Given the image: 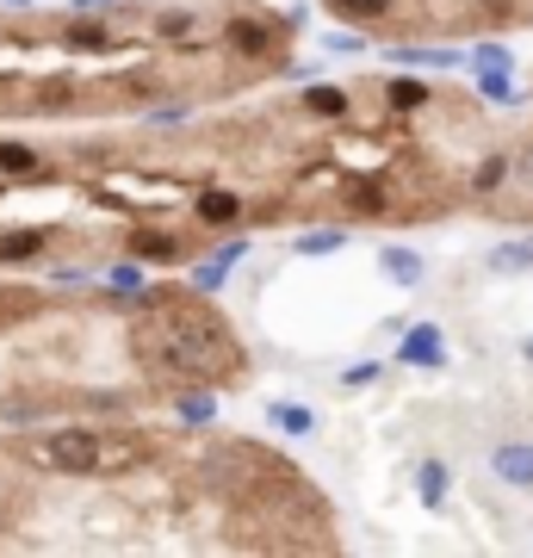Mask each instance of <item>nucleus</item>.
I'll return each instance as SVG.
<instances>
[{
  "label": "nucleus",
  "mask_w": 533,
  "mask_h": 558,
  "mask_svg": "<svg viewBox=\"0 0 533 558\" xmlns=\"http://www.w3.org/2000/svg\"><path fill=\"white\" fill-rule=\"evenodd\" d=\"M131 348H137L143 373H156V379H180V385L237 379V348L223 336V323H211L205 311H174L168 304V317L137 323Z\"/></svg>",
  "instance_id": "nucleus-1"
},
{
  "label": "nucleus",
  "mask_w": 533,
  "mask_h": 558,
  "mask_svg": "<svg viewBox=\"0 0 533 558\" xmlns=\"http://www.w3.org/2000/svg\"><path fill=\"white\" fill-rule=\"evenodd\" d=\"M38 459L62 478H99V472H112V465H143L149 459V440H131V435H99V428H50L38 440Z\"/></svg>",
  "instance_id": "nucleus-2"
},
{
  "label": "nucleus",
  "mask_w": 533,
  "mask_h": 558,
  "mask_svg": "<svg viewBox=\"0 0 533 558\" xmlns=\"http://www.w3.org/2000/svg\"><path fill=\"white\" fill-rule=\"evenodd\" d=\"M490 472L509 484V490H533V440H496Z\"/></svg>",
  "instance_id": "nucleus-3"
},
{
  "label": "nucleus",
  "mask_w": 533,
  "mask_h": 558,
  "mask_svg": "<svg viewBox=\"0 0 533 558\" xmlns=\"http://www.w3.org/2000/svg\"><path fill=\"white\" fill-rule=\"evenodd\" d=\"M397 354H403V366H422V373H440V366H447V348H440L435 323H415V329H403Z\"/></svg>",
  "instance_id": "nucleus-4"
},
{
  "label": "nucleus",
  "mask_w": 533,
  "mask_h": 558,
  "mask_svg": "<svg viewBox=\"0 0 533 558\" xmlns=\"http://www.w3.org/2000/svg\"><path fill=\"white\" fill-rule=\"evenodd\" d=\"M242 255H249V242H230V248H218L211 260H198L193 286H198V292H223V279H230V267H237Z\"/></svg>",
  "instance_id": "nucleus-5"
},
{
  "label": "nucleus",
  "mask_w": 533,
  "mask_h": 558,
  "mask_svg": "<svg viewBox=\"0 0 533 558\" xmlns=\"http://www.w3.org/2000/svg\"><path fill=\"white\" fill-rule=\"evenodd\" d=\"M198 223H211V230H237V223H242V199H237V193H223V186L198 193Z\"/></svg>",
  "instance_id": "nucleus-6"
},
{
  "label": "nucleus",
  "mask_w": 533,
  "mask_h": 558,
  "mask_svg": "<svg viewBox=\"0 0 533 558\" xmlns=\"http://www.w3.org/2000/svg\"><path fill=\"white\" fill-rule=\"evenodd\" d=\"M131 255L137 260H180V236L149 230V223H131Z\"/></svg>",
  "instance_id": "nucleus-7"
},
{
  "label": "nucleus",
  "mask_w": 533,
  "mask_h": 558,
  "mask_svg": "<svg viewBox=\"0 0 533 558\" xmlns=\"http://www.w3.org/2000/svg\"><path fill=\"white\" fill-rule=\"evenodd\" d=\"M223 44L237 50V57H267V44H274V32L261 20H230L223 25Z\"/></svg>",
  "instance_id": "nucleus-8"
},
{
  "label": "nucleus",
  "mask_w": 533,
  "mask_h": 558,
  "mask_svg": "<svg viewBox=\"0 0 533 558\" xmlns=\"http://www.w3.org/2000/svg\"><path fill=\"white\" fill-rule=\"evenodd\" d=\"M378 267H385V279H391V286H422V255H415V248H403V242L378 248Z\"/></svg>",
  "instance_id": "nucleus-9"
},
{
  "label": "nucleus",
  "mask_w": 533,
  "mask_h": 558,
  "mask_svg": "<svg viewBox=\"0 0 533 558\" xmlns=\"http://www.w3.org/2000/svg\"><path fill=\"white\" fill-rule=\"evenodd\" d=\"M447 465H440V459H422V465H415V497L428 502V509H440V502H447Z\"/></svg>",
  "instance_id": "nucleus-10"
},
{
  "label": "nucleus",
  "mask_w": 533,
  "mask_h": 558,
  "mask_svg": "<svg viewBox=\"0 0 533 558\" xmlns=\"http://www.w3.org/2000/svg\"><path fill=\"white\" fill-rule=\"evenodd\" d=\"M385 100H391L397 112H422V106H428V81L391 75V81H385Z\"/></svg>",
  "instance_id": "nucleus-11"
},
{
  "label": "nucleus",
  "mask_w": 533,
  "mask_h": 558,
  "mask_svg": "<svg viewBox=\"0 0 533 558\" xmlns=\"http://www.w3.org/2000/svg\"><path fill=\"white\" fill-rule=\"evenodd\" d=\"M304 112H311V119L341 124V119H348V94H341V87H311V94H304Z\"/></svg>",
  "instance_id": "nucleus-12"
},
{
  "label": "nucleus",
  "mask_w": 533,
  "mask_h": 558,
  "mask_svg": "<svg viewBox=\"0 0 533 558\" xmlns=\"http://www.w3.org/2000/svg\"><path fill=\"white\" fill-rule=\"evenodd\" d=\"M62 38H69V50H112V32H106L99 20H69Z\"/></svg>",
  "instance_id": "nucleus-13"
},
{
  "label": "nucleus",
  "mask_w": 533,
  "mask_h": 558,
  "mask_svg": "<svg viewBox=\"0 0 533 558\" xmlns=\"http://www.w3.org/2000/svg\"><path fill=\"white\" fill-rule=\"evenodd\" d=\"M329 13L348 25H378L385 13H391V0H329Z\"/></svg>",
  "instance_id": "nucleus-14"
},
{
  "label": "nucleus",
  "mask_w": 533,
  "mask_h": 558,
  "mask_svg": "<svg viewBox=\"0 0 533 558\" xmlns=\"http://www.w3.org/2000/svg\"><path fill=\"white\" fill-rule=\"evenodd\" d=\"M267 422H279L286 435H316V410L304 403H267Z\"/></svg>",
  "instance_id": "nucleus-15"
},
{
  "label": "nucleus",
  "mask_w": 533,
  "mask_h": 558,
  "mask_svg": "<svg viewBox=\"0 0 533 558\" xmlns=\"http://www.w3.org/2000/svg\"><path fill=\"white\" fill-rule=\"evenodd\" d=\"M397 62H415V69H453L459 50H428V44H397L391 50Z\"/></svg>",
  "instance_id": "nucleus-16"
},
{
  "label": "nucleus",
  "mask_w": 533,
  "mask_h": 558,
  "mask_svg": "<svg viewBox=\"0 0 533 558\" xmlns=\"http://www.w3.org/2000/svg\"><path fill=\"white\" fill-rule=\"evenodd\" d=\"M490 267H496V274H528V267H533V242H496Z\"/></svg>",
  "instance_id": "nucleus-17"
},
{
  "label": "nucleus",
  "mask_w": 533,
  "mask_h": 558,
  "mask_svg": "<svg viewBox=\"0 0 533 558\" xmlns=\"http://www.w3.org/2000/svg\"><path fill=\"white\" fill-rule=\"evenodd\" d=\"M44 248V230H7L0 236V260H32Z\"/></svg>",
  "instance_id": "nucleus-18"
},
{
  "label": "nucleus",
  "mask_w": 533,
  "mask_h": 558,
  "mask_svg": "<svg viewBox=\"0 0 533 558\" xmlns=\"http://www.w3.org/2000/svg\"><path fill=\"white\" fill-rule=\"evenodd\" d=\"M348 211L378 218V211H385V186H378V180H354V186H348Z\"/></svg>",
  "instance_id": "nucleus-19"
},
{
  "label": "nucleus",
  "mask_w": 533,
  "mask_h": 558,
  "mask_svg": "<svg viewBox=\"0 0 533 558\" xmlns=\"http://www.w3.org/2000/svg\"><path fill=\"white\" fill-rule=\"evenodd\" d=\"M509 180V156H484L477 161V174H472V193H496Z\"/></svg>",
  "instance_id": "nucleus-20"
},
{
  "label": "nucleus",
  "mask_w": 533,
  "mask_h": 558,
  "mask_svg": "<svg viewBox=\"0 0 533 558\" xmlns=\"http://www.w3.org/2000/svg\"><path fill=\"white\" fill-rule=\"evenodd\" d=\"M341 242H348L341 230H304V236H298V255H336Z\"/></svg>",
  "instance_id": "nucleus-21"
},
{
  "label": "nucleus",
  "mask_w": 533,
  "mask_h": 558,
  "mask_svg": "<svg viewBox=\"0 0 533 558\" xmlns=\"http://www.w3.org/2000/svg\"><path fill=\"white\" fill-rule=\"evenodd\" d=\"M477 87H484V100H496V106L514 100V81L502 75V69H477Z\"/></svg>",
  "instance_id": "nucleus-22"
},
{
  "label": "nucleus",
  "mask_w": 533,
  "mask_h": 558,
  "mask_svg": "<svg viewBox=\"0 0 533 558\" xmlns=\"http://www.w3.org/2000/svg\"><path fill=\"white\" fill-rule=\"evenodd\" d=\"M0 168H7V174H32V168H38V149H25V143H0Z\"/></svg>",
  "instance_id": "nucleus-23"
},
{
  "label": "nucleus",
  "mask_w": 533,
  "mask_h": 558,
  "mask_svg": "<svg viewBox=\"0 0 533 558\" xmlns=\"http://www.w3.org/2000/svg\"><path fill=\"white\" fill-rule=\"evenodd\" d=\"M174 410H180L186 422H211V416H218V398H205V391H186Z\"/></svg>",
  "instance_id": "nucleus-24"
},
{
  "label": "nucleus",
  "mask_w": 533,
  "mask_h": 558,
  "mask_svg": "<svg viewBox=\"0 0 533 558\" xmlns=\"http://www.w3.org/2000/svg\"><path fill=\"white\" fill-rule=\"evenodd\" d=\"M106 279H112V292H143V260H119Z\"/></svg>",
  "instance_id": "nucleus-25"
},
{
  "label": "nucleus",
  "mask_w": 533,
  "mask_h": 558,
  "mask_svg": "<svg viewBox=\"0 0 533 558\" xmlns=\"http://www.w3.org/2000/svg\"><path fill=\"white\" fill-rule=\"evenodd\" d=\"M472 69H502V75H509V50H502V44H477Z\"/></svg>",
  "instance_id": "nucleus-26"
},
{
  "label": "nucleus",
  "mask_w": 533,
  "mask_h": 558,
  "mask_svg": "<svg viewBox=\"0 0 533 558\" xmlns=\"http://www.w3.org/2000/svg\"><path fill=\"white\" fill-rule=\"evenodd\" d=\"M373 379H378V360H354V366L341 373V385H348V391H360V385H373Z\"/></svg>",
  "instance_id": "nucleus-27"
},
{
  "label": "nucleus",
  "mask_w": 533,
  "mask_h": 558,
  "mask_svg": "<svg viewBox=\"0 0 533 558\" xmlns=\"http://www.w3.org/2000/svg\"><path fill=\"white\" fill-rule=\"evenodd\" d=\"M156 32H161V38H186V32H193V13H161Z\"/></svg>",
  "instance_id": "nucleus-28"
},
{
  "label": "nucleus",
  "mask_w": 533,
  "mask_h": 558,
  "mask_svg": "<svg viewBox=\"0 0 533 558\" xmlns=\"http://www.w3.org/2000/svg\"><path fill=\"white\" fill-rule=\"evenodd\" d=\"M186 119V106H156V112H149V124H180Z\"/></svg>",
  "instance_id": "nucleus-29"
},
{
  "label": "nucleus",
  "mask_w": 533,
  "mask_h": 558,
  "mask_svg": "<svg viewBox=\"0 0 533 558\" xmlns=\"http://www.w3.org/2000/svg\"><path fill=\"white\" fill-rule=\"evenodd\" d=\"M521 360H528V366H533V336H528V341H521Z\"/></svg>",
  "instance_id": "nucleus-30"
},
{
  "label": "nucleus",
  "mask_w": 533,
  "mask_h": 558,
  "mask_svg": "<svg viewBox=\"0 0 533 558\" xmlns=\"http://www.w3.org/2000/svg\"><path fill=\"white\" fill-rule=\"evenodd\" d=\"M7 7H25V0H7Z\"/></svg>",
  "instance_id": "nucleus-31"
},
{
  "label": "nucleus",
  "mask_w": 533,
  "mask_h": 558,
  "mask_svg": "<svg viewBox=\"0 0 533 558\" xmlns=\"http://www.w3.org/2000/svg\"><path fill=\"white\" fill-rule=\"evenodd\" d=\"M81 7H99V0H81Z\"/></svg>",
  "instance_id": "nucleus-32"
}]
</instances>
